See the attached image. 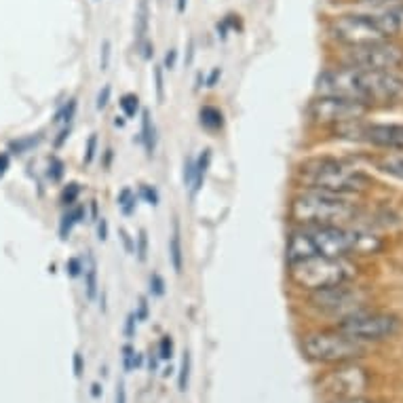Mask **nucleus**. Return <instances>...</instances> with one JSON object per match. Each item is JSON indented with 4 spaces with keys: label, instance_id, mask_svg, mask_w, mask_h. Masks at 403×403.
Masks as SVG:
<instances>
[{
    "label": "nucleus",
    "instance_id": "f257e3e1",
    "mask_svg": "<svg viewBox=\"0 0 403 403\" xmlns=\"http://www.w3.org/2000/svg\"><path fill=\"white\" fill-rule=\"evenodd\" d=\"M319 95H338L372 104H395L403 100V78L385 70H359L351 66L325 70L317 78Z\"/></svg>",
    "mask_w": 403,
    "mask_h": 403
},
{
    "label": "nucleus",
    "instance_id": "f03ea898",
    "mask_svg": "<svg viewBox=\"0 0 403 403\" xmlns=\"http://www.w3.org/2000/svg\"><path fill=\"white\" fill-rule=\"evenodd\" d=\"M359 230L346 226H298L285 243L287 264L308 260L315 256L346 258L357 254Z\"/></svg>",
    "mask_w": 403,
    "mask_h": 403
},
{
    "label": "nucleus",
    "instance_id": "7ed1b4c3",
    "mask_svg": "<svg viewBox=\"0 0 403 403\" xmlns=\"http://www.w3.org/2000/svg\"><path fill=\"white\" fill-rule=\"evenodd\" d=\"M298 180L304 184V188L323 190L340 197L359 194L372 186V180L359 167L332 156L304 160L298 169Z\"/></svg>",
    "mask_w": 403,
    "mask_h": 403
},
{
    "label": "nucleus",
    "instance_id": "20e7f679",
    "mask_svg": "<svg viewBox=\"0 0 403 403\" xmlns=\"http://www.w3.org/2000/svg\"><path fill=\"white\" fill-rule=\"evenodd\" d=\"M355 216L357 207L349 199L313 188L298 192L289 203V220L298 226H344Z\"/></svg>",
    "mask_w": 403,
    "mask_h": 403
},
{
    "label": "nucleus",
    "instance_id": "39448f33",
    "mask_svg": "<svg viewBox=\"0 0 403 403\" xmlns=\"http://www.w3.org/2000/svg\"><path fill=\"white\" fill-rule=\"evenodd\" d=\"M399 30H402V19L395 11L349 13V15L336 17L329 25L332 36L346 47H359V45L389 40Z\"/></svg>",
    "mask_w": 403,
    "mask_h": 403
},
{
    "label": "nucleus",
    "instance_id": "423d86ee",
    "mask_svg": "<svg viewBox=\"0 0 403 403\" xmlns=\"http://www.w3.org/2000/svg\"><path fill=\"white\" fill-rule=\"evenodd\" d=\"M289 281L306 291H317L323 287L349 283L357 276V264L349 258H325L315 256L308 260H300L293 264H287Z\"/></svg>",
    "mask_w": 403,
    "mask_h": 403
},
{
    "label": "nucleus",
    "instance_id": "0eeeda50",
    "mask_svg": "<svg viewBox=\"0 0 403 403\" xmlns=\"http://www.w3.org/2000/svg\"><path fill=\"white\" fill-rule=\"evenodd\" d=\"M302 351L317 363H351L366 353L363 342L344 334L342 329H317L304 336Z\"/></svg>",
    "mask_w": 403,
    "mask_h": 403
},
{
    "label": "nucleus",
    "instance_id": "6e6552de",
    "mask_svg": "<svg viewBox=\"0 0 403 403\" xmlns=\"http://www.w3.org/2000/svg\"><path fill=\"white\" fill-rule=\"evenodd\" d=\"M368 108L370 106L355 102V100H346V98H338V95H317L308 104L306 112L315 125L336 129L340 125L361 121L368 115Z\"/></svg>",
    "mask_w": 403,
    "mask_h": 403
},
{
    "label": "nucleus",
    "instance_id": "1a4fd4ad",
    "mask_svg": "<svg viewBox=\"0 0 403 403\" xmlns=\"http://www.w3.org/2000/svg\"><path fill=\"white\" fill-rule=\"evenodd\" d=\"M338 329H342L344 334L353 336L359 342H376V340H385V338H391L393 334H397L399 319L389 313L363 308V310H357V313L340 319Z\"/></svg>",
    "mask_w": 403,
    "mask_h": 403
},
{
    "label": "nucleus",
    "instance_id": "9d476101",
    "mask_svg": "<svg viewBox=\"0 0 403 403\" xmlns=\"http://www.w3.org/2000/svg\"><path fill=\"white\" fill-rule=\"evenodd\" d=\"M308 300L317 310L325 315H334L338 319H344L357 310L368 308V296L357 285H351V281L310 291Z\"/></svg>",
    "mask_w": 403,
    "mask_h": 403
},
{
    "label": "nucleus",
    "instance_id": "9b49d317",
    "mask_svg": "<svg viewBox=\"0 0 403 403\" xmlns=\"http://www.w3.org/2000/svg\"><path fill=\"white\" fill-rule=\"evenodd\" d=\"M344 64L351 68H359V70L393 72L403 64V47L391 42V40L349 47V51L344 55Z\"/></svg>",
    "mask_w": 403,
    "mask_h": 403
},
{
    "label": "nucleus",
    "instance_id": "f8f14e48",
    "mask_svg": "<svg viewBox=\"0 0 403 403\" xmlns=\"http://www.w3.org/2000/svg\"><path fill=\"white\" fill-rule=\"evenodd\" d=\"M338 134L353 139L368 141L376 148L385 150H403V125L397 123H376V125H361L359 121L336 127Z\"/></svg>",
    "mask_w": 403,
    "mask_h": 403
},
{
    "label": "nucleus",
    "instance_id": "ddd939ff",
    "mask_svg": "<svg viewBox=\"0 0 403 403\" xmlns=\"http://www.w3.org/2000/svg\"><path fill=\"white\" fill-rule=\"evenodd\" d=\"M368 374L366 370L353 366L351 363H340L338 370L329 372L325 378H323V389L334 397H357L361 393H366L368 389Z\"/></svg>",
    "mask_w": 403,
    "mask_h": 403
},
{
    "label": "nucleus",
    "instance_id": "4468645a",
    "mask_svg": "<svg viewBox=\"0 0 403 403\" xmlns=\"http://www.w3.org/2000/svg\"><path fill=\"white\" fill-rule=\"evenodd\" d=\"M169 262L175 270V274H182V270H184V250H182L180 222L173 224V233H171V239H169Z\"/></svg>",
    "mask_w": 403,
    "mask_h": 403
},
{
    "label": "nucleus",
    "instance_id": "2eb2a0df",
    "mask_svg": "<svg viewBox=\"0 0 403 403\" xmlns=\"http://www.w3.org/2000/svg\"><path fill=\"white\" fill-rule=\"evenodd\" d=\"M85 218H87V207H85V205H72V207H68V211L64 214L62 224H59V235H62V239H68L70 233H72V228H74L76 224H81Z\"/></svg>",
    "mask_w": 403,
    "mask_h": 403
},
{
    "label": "nucleus",
    "instance_id": "dca6fc26",
    "mask_svg": "<svg viewBox=\"0 0 403 403\" xmlns=\"http://www.w3.org/2000/svg\"><path fill=\"white\" fill-rule=\"evenodd\" d=\"M209 165H211V150L209 148H205L201 154H199V158L194 160V180H192V197L203 188V184H205V177H207V171H209Z\"/></svg>",
    "mask_w": 403,
    "mask_h": 403
},
{
    "label": "nucleus",
    "instance_id": "f3484780",
    "mask_svg": "<svg viewBox=\"0 0 403 403\" xmlns=\"http://www.w3.org/2000/svg\"><path fill=\"white\" fill-rule=\"evenodd\" d=\"M139 139L144 144V150L148 156L154 154V148H156V127H154V121L150 117L148 110L141 112V132H139Z\"/></svg>",
    "mask_w": 403,
    "mask_h": 403
},
{
    "label": "nucleus",
    "instance_id": "a211bd4d",
    "mask_svg": "<svg viewBox=\"0 0 403 403\" xmlns=\"http://www.w3.org/2000/svg\"><path fill=\"white\" fill-rule=\"evenodd\" d=\"M199 121H201V125H203L205 129H209V132H220V129L224 127V115H222V110L216 108V106H203V108L199 110Z\"/></svg>",
    "mask_w": 403,
    "mask_h": 403
},
{
    "label": "nucleus",
    "instance_id": "6ab92c4d",
    "mask_svg": "<svg viewBox=\"0 0 403 403\" xmlns=\"http://www.w3.org/2000/svg\"><path fill=\"white\" fill-rule=\"evenodd\" d=\"M376 165L382 173L403 180V152L402 154H385L376 160Z\"/></svg>",
    "mask_w": 403,
    "mask_h": 403
},
{
    "label": "nucleus",
    "instance_id": "aec40b11",
    "mask_svg": "<svg viewBox=\"0 0 403 403\" xmlns=\"http://www.w3.org/2000/svg\"><path fill=\"white\" fill-rule=\"evenodd\" d=\"M83 274H85V291H87V298H89V300H95L100 285H98V262H95L93 256H87V264H85Z\"/></svg>",
    "mask_w": 403,
    "mask_h": 403
},
{
    "label": "nucleus",
    "instance_id": "412c9836",
    "mask_svg": "<svg viewBox=\"0 0 403 403\" xmlns=\"http://www.w3.org/2000/svg\"><path fill=\"white\" fill-rule=\"evenodd\" d=\"M148 19H150L148 0H139V8H137V17H135V38H137V42L146 40V34H148Z\"/></svg>",
    "mask_w": 403,
    "mask_h": 403
},
{
    "label": "nucleus",
    "instance_id": "4be33fe9",
    "mask_svg": "<svg viewBox=\"0 0 403 403\" xmlns=\"http://www.w3.org/2000/svg\"><path fill=\"white\" fill-rule=\"evenodd\" d=\"M190 370H192V357H190L188 351H184L182 353V363H180V374H177V389L182 393H186L188 387H190Z\"/></svg>",
    "mask_w": 403,
    "mask_h": 403
},
{
    "label": "nucleus",
    "instance_id": "5701e85b",
    "mask_svg": "<svg viewBox=\"0 0 403 403\" xmlns=\"http://www.w3.org/2000/svg\"><path fill=\"white\" fill-rule=\"evenodd\" d=\"M119 207H121V211L125 214V216H132L135 214V207H137V197H135V192L132 188H123L121 192H119Z\"/></svg>",
    "mask_w": 403,
    "mask_h": 403
},
{
    "label": "nucleus",
    "instance_id": "b1692460",
    "mask_svg": "<svg viewBox=\"0 0 403 403\" xmlns=\"http://www.w3.org/2000/svg\"><path fill=\"white\" fill-rule=\"evenodd\" d=\"M121 108H123L125 119H134L135 115L139 112V98L135 93H125L121 98Z\"/></svg>",
    "mask_w": 403,
    "mask_h": 403
},
{
    "label": "nucleus",
    "instance_id": "393cba45",
    "mask_svg": "<svg viewBox=\"0 0 403 403\" xmlns=\"http://www.w3.org/2000/svg\"><path fill=\"white\" fill-rule=\"evenodd\" d=\"M74 112H76V100H70L68 104H64V108L55 115V121L57 123H64V127H68L74 119Z\"/></svg>",
    "mask_w": 403,
    "mask_h": 403
},
{
    "label": "nucleus",
    "instance_id": "a878e982",
    "mask_svg": "<svg viewBox=\"0 0 403 403\" xmlns=\"http://www.w3.org/2000/svg\"><path fill=\"white\" fill-rule=\"evenodd\" d=\"M78 194H81V186H78L76 182H70V184L62 190V203H64L66 207H72V205H76Z\"/></svg>",
    "mask_w": 403,
    "mask_h": 403
},
{
    "label": "nucleus",
    "instance_id": "bb28decb",
    "mask_svg": "<svg viewBox=\"0 0 403 403\" xmlns=\"http://www.w3.org/2000/svg\"><path fill=\"white\" fill-rule=\"evenodd\" d=\"M239 15H226L222 21H218V25H216V30H218V36L224 40L226 36H228V32L233 30V28H237V23H239V19H237Z\"/></svg>",
    "mask_w": 403,
    "mask_h": 403
},
{
    "label": "nucleus",
    "instance_id": "cd10ccee",
    "mask_svg": "<svg viewBox=\"0 0 403 403\" xmlns=\"http://www.w3.org/2000/svg\"><path fill=\"white\" fill-rule=\"evenodd\" d=\"M135 254H137L139 262H146V258H148V233L144 228L139 230V235L135 239Z\"/></svg>",
    "mask_w": 403,
    "mask_h": 403
},
{
    "label": "nucleus",
    "instance_id": "c85d7f7f",
    "mask_svg": "<svg viewBox=\"0 0 403 403\" xmlns=\"http://www.w3.org/2000/svg\"><path fill=\"white\" fill-rule=\"evenodd\" d=\"M173 357V338L171 336H163L158 342V359L160 361H171Z\"/></svg>",
    "mask_w": 403,
    "mask_h": 403
},
{
    "label": "nucleus",
    "instance_id": "c756f323",
    "mask_svg": "<svg viewBox=\"0 0 403 403\" xmlns=\"http://www.w3.org/2000/svg\"><path fill=\"white\" fill-rule=\"evenodd\" d=\"M139 197H141L148 205H152V207L158 205V192H156V188H152L150 184H141V188H139Z\"/></svg>",
    "mask_w": 403,
    "mask_h": 403
},
{
    "label": "nucleus",
    "instance_id": "7c9ffc66",
    "mask_svg": "<svg viewBox=\"0 0 403 403\" xmlns=\"http://www.w3.org/2000/svg\"><path fill=\"white\" fill-rule=\"evenodd\" d=\"M150 293L156 296V298H163V296H165V281H163V276L156 274V272L150 274Z\"/></svg>",
    "mask_w": 403,
    "mask_h": 403
},
{
    "label": "nucleus",
    "instance_id": "2f4dec72",
    "mask_svg": "<svg viewBox=\"0 0 403 403\" xmlns=\"http://www.w3.org/2000/svg\"><path fill=\"white\" fill-rule=\"evenodd\" d=\"M110 95H112V87L110 85H104L98 93V100H95V108L98 110H106L108 104H110Z\"/></svg>",
    "mask_w": 403,
    "mask_h": 403
},
{
    "label": "nucleus",
    "instance_id": "473e14b6",
    "mask_svg": "<svg viewBox=\"0 0 403 403\" xmlns=\"http://www.w3.org/2000/svg\"><path fill=\"white\" fill-rule=\"evenodd\" d=\"M123 370L129 374L135 370V351L132 344H125L123 346Z\"/></svg>",
    "mask_w": 403,
    "mask_h": 403
},
{
    "label": "nucleus",
    "instance_id": "72a5a7b5",
    "mask_svg": "<svg viewBox=\"0 0 403 403\" xmlns=\"http://www.w3.org/2000/svg\"><path fill=\"white\" fill-rule=\"evenodd\" d=\"M100 51H102V53H100V68H102V70H108L110 57H112V42H110V40H104Z\"/></svg>",
    "mask_w": 403,
    "mask_h": 403
},
{
    "label": "nucleus",
    "instance_id": "f704fd0d",
    "mask_svg": "<svg viewBox=\"0 0 403 403\" xmlns=\"http://www.w3.org/2000/svg\"><path fill=\"white\" fill-rule=\"evenodd\" d=\"M95 154H98V134H91V137L87 139V148H85V165H91Z\"/></svg>",
    "mask_w": 403,
    "mask_h": 403
},
{
    "label": "nucleus",
    "instance_id": "c9c22d12",
    "mask_svg": "<svg viewBox=\"0 0 403 403\" xmlns=\"http://www.w3.org/2000/svg\"><path fill=\"white\" fill-rule=\"evenodd\" d=\"M154 83H156V100H165V78H163V66L154 68Z\"/></svg>",
    "mask_w": 403,
    "mask_h": 403
},
{
    "label": "nucleus",
    "instance_id": "e433bc0d",
    "mask_svg": "<svg viewBox=\"0 0 403 403\" xmlns=\"http://www.w3.org/2000/svg\"><path fill=\"white\" fill-rule=\"evenodd\" d=\"M49 177L53 182H59L64 177V163L59 158H51V165H49Z\"/></svg>",
    "mask_w": 403,
    "mask_h": 403
},
{
    "label": "nucleus",
    "instance_id": "4c0bfd02",
    "mask_svg": "<svg viewBox=\"0 0 403 403\" xmlns=\"http://www.w3.org/2000/svg\"><path fill=\"white\" fill-rule=\"evenodd\" d=\"M182 180H184V186H192V180H194V160L190 156H186V160H184V175H182Z\"/></svg>",
    "mask_w": 403,
    "mask_h": 403
},
{
    "label": "nucleus",
    "instance_id": "58836bf2",
    "mask_svg": "<svg viewBox=\"0 0 403 403\" xmlns=\"http://www.w3.org/2000/svg\"><path fill=\"white\" fill-rule=\"evenodd\" d=\"M119 235H121V241H123V245H125V252H127V254H135V237L129 235L127 228H119Z\"/></svg>",
    "mask_w": 403,
    "mask_h": 403
},
{
    "label": "nucleus",
    "instance_id": "ea45409f",
    "mask_svg": "<svg viewBox=\"0 0 403 403\" xmlns=\"http://www.w3.org/2000/svg\"><path fill=\"white\" fill-rule=\"evenodd\" d=\"M38 141H40V137H36V139H34V137H28V139H19V141H13V144H11V148H13V150H17V154H21L23 150H28V148L36 146Z\"/></svg>",
    "mask_w": 403,
    "mask_h": 403
},
{
    "label": "nucleus",
    "instance_id": "a19ab883",
    "mask_svg": "<svg viewBox=\"0 0 403 403\" xmlns=\"http://www.w3.org/2000/svg\"><path fill=\"white\" fill-rule=\"evenodd\" d=\"M83 270H85V267H83V262H81L78 258H72V260L66 264V272H68L70 276H81Z\"/></svg>",
    "mask_w": 403,
    "mask_h": 403
},
{
    "label": "nucleus",
    "instance_id": "79ce46f5",
    "mask_svg": "<svg viewBox=\"0 0 403 403\" xmlns=\"http://www.w3.org/2000/svg\"><path fill=\"white\" fill-rule=\"evenodd\" d=\"M222 78V68L220 66H216L211 72H209V76L205 78V87H209V89H214L216 85H218V81Z\"/></svg>",
    "mask_w": 403,
    "mask_h": 403
},
{
    "label": "nucleus",
    "instance_id": "37998d69",
    "mask_svg": "<svg viewBox=\"0 0 403 403\" xmlns=\"http://www.w3.org/2000/svg\"><path fill=\"white\" fill-rule=\"evenodd\" d=\"M175 64H177V51H175V49H169V51L165 53V66H163V68H167V70L171 72V70H175Z\"/></svg>",
    "mask_w": 403,
    "mask_h": 403
},
{
    "label": "nucleus",
    "instance_id": "c03bdc74",
    "mask_svg": "<svg viewBox=\"0 0 403 403\" xmlns=\"http://www.w3.org/2000/svg\"><path fill=\"white\" fill-rule=\"evenodd\" d=\"M135 325H137V317H135V313H129L127 321H125V336L127 338H134L135 336Z\"/></svg>",
    "mask_w": 403,
    "mask_h": 403
},
{
    "label": "nucleus",
    "instance_id": "a18cd8bd",
    "mask_svg": "<svg viewBox=\"0 0 403 403\" xmlns=\"http://www.w3.org/2000/svg\"><path fill=\"white\" fill-rule=\"evenodd\" d=\"M98 239L100 241H106L108 239V220L106 218H98Z\"/></svg>",
    "mask_w": 403,
    "mask_h": 403
},
{
    "label": "nucleus",
    "instance_id": "49530a36",
    "mask_svg": "<svg viewBox=\"0 0 403 403\" xmlns=\"http://www.w3.org/2000/svg\"><path fill=\"white\" fill-rule=\"evenodd\" d=\"M135 317H137V321H146V319H148V300H146V298H139Z\"/></svg>",
    "mask_w": 403,
    "mask_h": 403
},
{
    "label": "nucleus",
    "instance_id": "de8ad7c7",
    "mask_svg": "<svg viewBox=\"0 0 403 403\" xmlns=\"http://www.w3.org/2000/svg\"><path fill=\"white\" fill-rule=\"evenodd\" d=\"M329 403H380V402H376V399H366V397L357 395V397H338V399H332Z\"/></svg>",
    "mask_w": 403,
    "mask_h": 403
},
{
    "label": "nucleus",
    "instance_id": "09e8293b",
    "mask_svg": "<svg viewBox=\"0 0 403 403\" xmlns=\"http://www.w3.org/2000/svg\"><path fill=\"white\" fill-rule=\"evenodd\" d=\"M72 366H74V376L81 378V376H83V368H85V363H83V355H81V353H74Z\"/></svg>",
    "mask_w": 403,
    "mask_h": 403
},
{
    "label": "nucleus",
    "instance_id": "8fccbe9b",
    "mask_svg": "<svg viewBox=\"0 0 403 403\" xmlns=\"http://www.w3.org/2000/svg\"><path fill=\"white\" fill-rule=\"evenodd\" d=\"M139 49H141V55H144V59H150V57H152V53H154V45H152L148 38L139 42Z\"/></svg>",
    "mask_w": 403,
    "mask_h": 403
},
{
    "label": "nucleus",
    "instance_id": "3c124183",
    "mask_svg": "<svg viewBox=\"0 0 403 403\" xmlns=\"http://www.w3.org/2000/svg\"><path fill=\"white\" fill-rule=\"evenodd\" d=\"M115 403H127V391H125V382L121 380L117 385V393H115Z\"/></svg>",
    "mask_w": 403,
    "mask_h": 403
},
{
    "label": "nucleus",
    "instance_id": "603ef678",
    "mask_svg": "<svg viewBox=\"0 0 403 403\" xmlns=\"http://www.w3.org/2000/svg\"><path fill=\"white\" fill-rule=\"evenodd\" d=\"M8 163H11V160H8V154H6V152H0V177L6 173V169H8Z\"/></svg>",
    "mask_w": 403,
    "mask_h": 403
},
{
    "label": "nucleus",
    "instance_id": "864d4df0",
    "mask_svg": "<svg viewBox=\"0 0 403 403\" xmlns=\"http://www.w3.org/2000/svg\"><path fill=\"white\" fill-rule=\"evenodd\" d=\"M158 361H160L158 355H150V357H148V370H150V374H154V372L158 370Z\"/></svg>",
    "mask_w": 403,
    "mask_h": 403
},
{
    "label": "nucleus",
    "instance_id": "5fc2aeb1",
    "mask_svg": "<svg viewBox=\"0 0 403 403\" xmlns=\"http://www.w3.org/2000/svg\"><path fill=\"white\" fill-rule=\"evenodd\" d=\"M68 135H70V125H68V127H64V129L59 132V137L55 139V148H59V146L68 139Z\"/></svg>",
    "mask_w": 403,
    "mask_h": 403
},
{
    "label": "nucleus",
    "instance_id": "6e6d98bb",
    "mask_svg": "<svg viewBox=\"0 0 403 403\" xmlns=\"http://www.w3.org/2000/svg\"><path fill=\"white\" fill-rule=\"evenodd\" d=\"M192 59H194V40L190 38V42H188V57H186V66H190V64H192Z\"/></svg>",
    "mask_w": 403,
    "mask_h": 403
},
{
    "label": "nucleus",
    "instance_id": "4d7b16f0",
    "mask_svg": "<svg viewBox=\"0 0 403 403\" xmlns=\"http://www.w3.org/2000/svg\"><path fill=\"white\" fill-rule=\"evenodd\" d=\"M91 397H93V399H100V397H102V385H100V382H93V385H91Z\"/></svg>",
    "mask_w": 403,
    "mask_h": 403
},
{
    "label": "nucleus",
    "instance_id": "13d9d810",
    "mask_svg": "<svg viewBox=\"0 0 403 403\" xmlns=\"http://www.w3.org/2000/svg\"><path fill=\"white\" fill-rule=\"evenodd\" d=\"M125 123H127L125 115H117L115 117V127H125Z\"/></svg>",
    "mask_w": 403,
    "mask_h": 403
},
{
    "label": "nucleus",
    "instance_id": "bf43d9fd",
    "mask_svg": "<svg viewBox=\"0 0 403 403\" xmlns=\"http://www.w3.org/2000/svg\"><path fill=\"white\" fill-rule=\"evenodd\" d=\"M91 218H93V222H98V218H100V214H98V201L95 199L91 201Z\"/></svg>",
    "mask_w": 403,
    "mask_h": 403
},
{
    "label": "nucleus",
    "instance_id": "052dcab7",
    "mask_svg": "<svg viewBox=\"0 0 403 403\" xmlns=\"http://www.w3.org/2000/svg\"><path fill=\"white\" fill-rule=\"evenodd\" d=\"M203 83H205V78H203V74H197V85H194V89L199 91V89L203 87Z\"/></svg>",
    "mask_w": 403,
    "mask_h": 403
},
{
    "label": "nucleus",
    "instance_id": "680f3d73",
    "mask_svg": "<svg viewBox=\"0 0 403 403\" xmlns=\"http://www.w3.org/2000/svg\"><path fill=\"white\" fill-rule=\"evenodd\" d=\"M186 4H188V0H177V13H184Z\"/></svg>",
    "mask_w": 403,
    "mask_h": 403
},
{
    "label": "nucleus",
    "instance_id": "e2e57ef3",
    "mask_svg": "<svg viewBox=\"0 0 403 403\" xmlns=\"http://www.w3.org/2000/svg\"><path fill=\"white\" fill-rule=\"evenodd\" d=\"M141 363H144V355L135 353V368H141Z\"/></svg>",
    "mask_w": 403,
    "mask_h": 403
}]
</instances>
